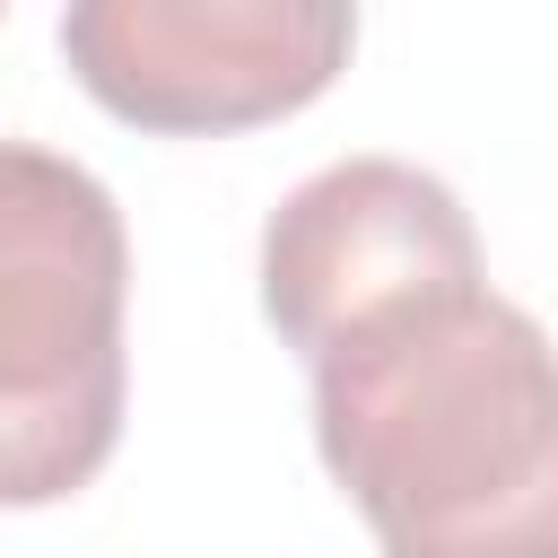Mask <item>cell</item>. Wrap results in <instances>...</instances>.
I'll use <instances>...</instances> for the list:
<instances>
[{
    "instance_id": "6da1fadb",
    "label": "cell",
    "mask_w": 558,
    "mask_h": 558,
    "mask_svg": "<svg viewBox=\"0 0 558 558\" xmlns=\"http://www.w3.org/2000/svg\"><path fill=\"white\" fill-rule=\"evenodd\" d=\"M314 453L384 558H558V340L488 279L314 357Z\"/></svg>"
},
{
    "instance_id": "7a4b0ae2",
    "label": "cell",
    "mask_w": 558,
    "mask_h": 558,
    "mask_svg": "<svg viewBox=\"0 0 558 558\" xmlns=\"http://www.w3.org/2000/svg\"><path fill=\"white\" fill-rule=\"evenodd\" d=\"M131 235L113 192L35 140H0V506L78 497L131 401Z\"/></svg>"
},
{
    "instance_id": "3957f363",
    "label": "cell",
    "mask_w": 558,
    "mask_h": 558,
    "mask_svg": "<svg viewBox=\"0 0 558 558\" xmlns=\"http://www.w3.org/2000/svg\"><path fill=\"white\" fill-rule=\"evenodd\" d=\"M357 0H70V78L148 140H227L331 96Z\"/></svg>"
},
{
    "instance_id": "277c9868",
    "label": "cell",
    "mask_w": 558,
    "mask_h": 558,
    "mask_svg": "<svg viewBox=\"0 0 558 558\" xmlns=\"http://www.w3.org/2000/svg\"><path fill=\"white\" fill-rule=\"evenodd\" d=\"M480 279V227L410 157H340L305 174L262 227V314L314 366L375 314Z\"/></svg>"
},
{
    "instance_id": "5b68a950",
    "label": "cell",
    "mask_w": 558,
    "mask_h": 558,
    "mask_svg": "<svg viewBox=\"0 0 558 558\" xmlns=\"http://www.w3.org/2000/svg\"><path fill=\"white\" fill-rule=\"evenodd\" d=\"M0 9H9V0H0Z\"/></svg>"
}]
</instances>
